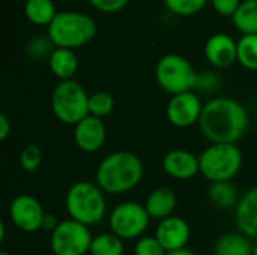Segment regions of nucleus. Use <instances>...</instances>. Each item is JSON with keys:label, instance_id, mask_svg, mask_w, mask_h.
Masks as SVG:
<instances>
[{"label": "nucleus", "instance_id": "1", "mask_svg": "<svg viewBox=\"0 0 257 255\" xmlns=\"http://www.w3.org/2000/svg\"><path fill=\"white\" fill-rule=\"evenodd\" d=\"M248 113L232 98H215L203 105L199 126L212 144H236L248 129Z\"/></svg>", "mask_w": 257, "mask_h": 255}, {"label": "nucleus", "instance_id": "2", "mask_svg": "<svg viewBox=\"0 0 257 255\" xmlns=\"http://www.w3.org/2000/svg\"><path fill=\"white\" fill-rule=\"evenodd\" d=\"M143 171V162L136 153L119 150L99 162L95 179L105 194L117 195L134 189L142 182Z\"/></svg>", "mask_w": 257, "mask_h": 255}, {"label": "nucleus", "instance_id": "3", "mask_svg": "<svg viewBox=\"0 0 257 255\" xmlns=\"http://www.w3.org/2000/svg\"><path fill=\"white\" fill-rule=\"evenodd\" d=\"M65 207L71 219L84 225H95L105 216L107 201L104 191L92 182H75L66 192Z\"/></svg>", "mask_w": 257, "mask_h": 255}, {"label": "nucleus", "instance_id": "4", "mask_svg": "<svg viewBox=\"0 0 257 255\" xmlns=\"http://www.w3.org/2000/svg\"><path fill=\"white\" fill-rule=\"evenodd\" d=\"M96 36V23L81 12H59L48 26V38L57 48H80Z\"/></svg>", "mask_w": 257, "mask_h": 255}, {"label": "nucleus", "instance_id": "5", "mask_svg": "<svg viewBox=\"0 0 257 255\" xmlns=\"http://www.w3.org/2000/svg\"><path fill=\"white\" fill-rule=\"evenodd\" d=\"M200 174L212 183L230 182L242 167V152L236 144H211L200 156Z\"/></svg>", "mask_w": 257, "mask_h": 255}, {"label": "nucleus", "instance_id": "6", "mask_svg": "<svg viewBox=\"0 0 257 255\" xmlns=\"http://www.w3.org/2000/svg\"><path fill=\"white\" fill-rule=\"evenodd\" d=\"M51 110L59 122L75 126L90 116L89 95L75 80L60 81L51 95Z\"/></svg>", "mask_w": 257, "mask_h": 255}, {"label": "nucleus", "instance_id": "7", "mask_svg": "<svg viewBox=\"0 0 257 255\" xmlns=\"http://www.w3.org/2000/svg\"><path fill=\"white\" fill-rule=\"evenodd\" d=\"M155 78L160 87L172 96L191 92L199 83V77L191 63L179 54L163 56L157 63Z\"/></svg>", "mask_w": 257, "mask_h": 255}, {"label": "nucleus", "instance_id": "8", "mask_svg": "<svg viewBox=\"0 0 257 255\" xmlns=\"http://www.w3.org/2000/svg\"><path fill=\"white\" fill-rule=\"evenodd\" d=\"M92 240L89 227L69 218L60 221L51 233L50 246L54 255H86L90 252Z\"/></svg>", "mask_w": 257, "mask_h": 255}, {"label": "nucleus", "instance_id": "9", "mask_svg": "<svg viewBox=\"0 0 257 255\" xmlns=\"http://www.w3.org/2000/svg\"><path fill=\"white\" fill-rule=\"evenodd\" d=\"M149 221L151 216L148 215L145 206L136 201L117 204L108 216L111 233L119 236L122 240L140 237L146 231Z\"/></svg>", "mask_w": 257, "mask_h": 255}, {"label": "nucleus", "instance_id": "10", "mask_svg": "<svg viewBox=\"0 0 257 255\" xmlns=\"http://www.w3.org/2000/svg\"><path fill=\"white\" fill-rule=\"evenodd\" d=\"M9 216L14 225L24 233H36L42 230L45 212L33 195H17L9 206Z\"/></svg>", "mask_w": 257, "mask_h": 255}, {"label": "nucleus", "instance_id": "11", "mask_svg": "<svg viewBox=\"0 0 257 255\" xmlns=\"http://www.w3.org/2000/svg\"><path fill=\"white\" fill-rule=\"evenodd\" d=\"M203 111V104L194 92L179 93L170 98L167 104V119L176 128H190L199 123Z\"/></svg>", "mask_w": 257, "mask_h": 255}, {"label": "nucleus", "instance_id": "12", "mask_svg": "<svg viewBox=\"0 0 257 255\" xmlns=\"http://www.w3.org/2000/svg\"><path fill=\"white\" fill-rule=\"evenodd\" d=\"M155 237L167 252H173L187 248L191 237V230L184 218L172 215L160 221L155 230Z\"/></svg>", "mask_w": 257, "mask_h": 255}, {"label": "nucleus", "instance_id": "13", "mask_svg": "<svg viewBox=\"0 0 257 255\" xmlns=\"http://www.w3.org/2000/svg\"><path fill=\"white\" fill-rule=\"evenodd\" d=\"M107 138V128L102 119L87 116L74 128V141L77 147L86 153L98 152Z\"/></svg>", "mask_w": 257, "mask_h": 255}, {"label": "nucleus", "instance_id": "14", "mask_svg": "<svg viewBox=\"0 0 257 255\" xmlns=\"http://www.w3.org/2000/svg\"><path fill=\"white\" fill-rule=\"evenodd\" d=\"M205 57L215 68H227L238 60V42L226 33L212 35L205 44Z\"/></svg>", "mask_w": 257, "mask_h": 255}, {"label": "nucleus", "instance_id": "15", "mask_svg": "<svg viewBox=\"0 0 257 255\" xmlns=\"http://www.w3.org/2000/svg\"><path fill=\"white\" fill-rule=\"evenodd\" d=\"M163 170L173 179L188 180L200 173L199 156L188 150H170L163 158Z\"/></svg>", "mask_w": 257, "mask_h": 255}, {"label": "nucleus", "instance_id": "16", "mask_svg": "<svg viewBox=\"0 0 257 255\" xmlns=\"http://www.w3.org/2000/svg\"><path fill=\"white\" fill-rule=\"evenodd\" d=\"M235 219L242 234L257 239V186L241 197L235 209Z\"/></svg>", "mask_w": 257, "mask_h": 255}, {"label": "nucleus", "instance_id": "17", "mask_svg": "<svg viewBox=\"0 0 257 255\" xmlns=\"http://www.w3.org/2000/svg\"><path fill=\"white\" fill-rule=\"evenodd\" d=\"M176 203H178V198L172 189L158 188V189H154L148 195L145 209H146L148 215L151 216V219L163 221V219L172 216V213L176 207Z\"/></svg>", "mask_w": 257, "mask_h": 255}, {"label": "nucleus", "instance_id": "18", "mask_svg": "<svg viewBox=\"0 0 257 255\" xmlns=\"http://www.w3.org/2000/svg\"><path fill=\"white\" fill-rule=\"evenodd\" d=\"M48 65L51 72L60 78L62 81L65 80H72L74 74L78 69V59L74 53V50L68 48H56L48 59Z\"/></svg>", "mask_w": 257, "mask_h": 255}, {"label": "nucleus", "instance_id": "19", "mask_svg": "<svg viewBox=\"0 0 257 255\" xmlns=\"http://www.w3.org/2000/svg\"><path fill=\"white\" fill-rule=\"evenodd\" d=\"M254 246L242 233H227L221 236L214 246L215 255H253Z\"/></svg>", "mask_w": 257, "mask_h": 255}, {"label": "nucleus", "instance_id": "20", "mask_svg": "<svg viewBox=\"0 0 257 255\" xmlns=\"http://www.w3.org/2000/svg\"><path fill=\"white\" fill-rule=\"evenodd\" d=\"M24 14L26 18L36 26H50L57 15L53 0H27Z\"/></svg>", "mask_w": 257, "mask_h": 255}, {"label": "nucleus", "instance_id": "21", "mask_svg": "<svg viewBox=\"0 0 257 255\" xmlns=\"http://www.w3.org/2000/svg\"><path fill=\"white\" fill-rule=\"evenodd\" d=\"M232 23L244 35H257V0H244L232 17Z\"/></svg>", "mask_w": 257, "mask_h": 255}, {"label": "nucleus", "instance_id": "22", "mask_svg": "<svg viewBox=\"0 0 257 255\" xmlns=\"http://www.w3.org/2000/svg\"><path fill=\"white\" fill-rule=\"evenodd\" d=\"M209 198L214 206L220 209H229L233 206H238L239 203V195L236 188L230 182H217L212 183L209 189Z\"/></svg>", "mask_w": 257, "mask_h": 255}, {"label": "nucleus", "instance_id": "23", "mask_svg": "<svg viewBox=\"0 0 257 255\" xmlns=\"http://www.w3.org/2000/svg\"><path fill=\"white\" fill-rule=\"evenodd\" d=\"M123 240L114 233H102L93 237L90 255H123Z\"/></svg>", "mask_w": 257, "mask_h": 255}, {"label": "nucleus", "instance_id": "24", "mask_svg": "<svg viewBox=\"0 0 257 255\" xmlns=\"http://www.w3.org/2000/svg\"><path fill=\"white\" fill-rule=\"evenodd\" d=\"M238 62L250 71H257V35H244L238 41Z\"/></svg>", "mask_w": 257, "mask_h": 255}, {"label": "nucleus", "instance_id": "25", "mask_svg": "<svg viewBox=\"0 0 257 255\" xmlns=\"http://www.w3.org/2000/svg\"><path fill=\"white\" fill-rule=\"evenodd\" d=\"M114 108V99L107 92H96L93 95H89V113L95 117H105L108 116Z\"/></svg>", "mask_w": 257, "mask_h": 255}, {"label": "nucleus", "instance_id": "26", "mask_svg": "<svg viewBox=\"0 0 257 255\" xmlns=\"http://www.w3.org/2000/svg\"><path fill=\"white\" fill-rule=\"evenodd\" d=\"M209 0H164L167 9L181 17H190L200 12Z\"/></svg>", "mask_w": 257, "mask_h": 255}, {"label": "nucleus", "instance_id": "27", "mask_svg": "<svg viewBox=\"0 0 257 255\" xmlns=\"http://www.w3.org/2000/svg\"><path fill=\"white\" fill-rule=\"evenodd\" d=\"M42 162V152L39 146L36 144H27L21 153H20V167L26 173H35L38 171L39 165Z\"/></svg>", "mask_w": 257, "mask_h": 255}, {"label": "nucleus", "instance_id": "28", "mask_svg": "<svg viewBox=\"0 0 257 255\" xmlns=\"http://www.w3.org/2000/svg\"><path fill=\"white\" fill-rule=\"evenodd\" d=\"M134 255H167V251L155 236L140 237L134 246Z\"/></svg>", "mask_w": 257, "mask_h": 255}, {"label": "nucleus", "instance_id": "29", "mask_svg": "<svg viewBox=\"0 0 257 255\" xmlns=\"http://www.w3.org/2000/svg\"><path fill=\"white\" fill-rule=\"evenodd\" d=\"M93 8L105 14H114L122 11L130 0H89Z\"/></svg>", "mask_w": 257, "mask_h": 255}, {"label": "nucleus", "instance_id": "30", "mask_svg": "<svg viewBox=\"0 0 257 255\" xmlns=\"http://www.w3.org/2000/svg\"><path fill=\"white\" fill-rule=\"evenodd\" d=\"M212 8L223 17H233L238 8L241 6V0H211Z\"/></svg>", "mask_w": 257, "mask_h": 255}, {"label": "nucleus", "instance_id": "31", "mask_svg": "<svg viewBox=\"0 0 257 255\" xmlns=\"http://www.w3.org/2000/svg\"><path fill=\"white\" fill-rule=\"evenodd\" d=\"M59 224H60V221L56 218V215H53V213H45L44 221H42V230L53 233V231L59 227Z\"/></svg>", "mask_w": 257, "mask_h": 255}, {"label": "nucleus", "instance_id": "32", "mask_svg": "<svg viewBox=\"0 0 257 255\" xmlns=\"http://www.w3.org/2000/svg\"><path fill=\"white\" fill-rule=\"evenodd\" d=\"M11 134V122L5 114H0V141H5Z\"/></svg>", "mask_w": 257, "mask_h": 255}, {"label": "nucleus", "instance_id": "33", "mask_svg": "<svg viewBox=\"0 0 257 255\" xmlns=\"http://www.w3.org/2000/svg\"><path fill=\"white\" fill-rule=\"evenodd\" d=\"M167 255H197L196 252H193L191 249H179V251H173V252H167Z\"/></svg>", "mask_w": 257, "mask_h": 255}, {"label": "nucleus", "instance_id": "34", "mask_svg": "<svg viewBox=\"0 0 257 255\" xmlns=\"http://www.w3.org/2000/svg\"><path fill=\"white\" fill-rule=\"evenodd\" d=\"M5 233H6V227H5V222L0 224V240L3 242L5 240Z\"/></svg>", "mask_w": 257, "mask_h": 255}, {"label": "nucleus", "instance_id": "35", "mask_svg": "<svg viewBox=\"0 0 257 255\" xmlns=\"http://www.w3.org/2000/svg\"><path fill=\"white\" fill-rule=\"evenodd\" d=\"M0 255H11V254H9L8 251H3V249H2V251H0Z\"/></svg>", "mask_w": 257, "mask_h": 255}, {"label": "nucleus", "instance_id": "36", "mask_svg": "<svg viewBox=\"0 0 257 255\" xmlns=\"http://www.w3.org/2000/svg\"><path fill=\"white\" fill-rule=\"evenodd\" d=\"M253 255H257V243L254 245V249H253Z\"/></svg>", "mask_w": 257, "mask_h": 255}]
</instances>
